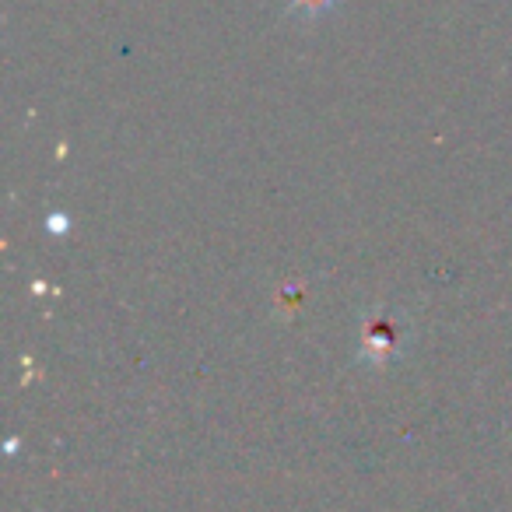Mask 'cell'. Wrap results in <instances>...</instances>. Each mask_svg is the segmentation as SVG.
<instances>
[{
	"mask_svg": "<svg viewBox=\"0 0 512 512\" xmlns=\"http://www.w3.org/2000/svg\"><path fill=\"white\" fill-rule=\"evenodd\" d=\"M397 323L390 320V316H372L369 323H365V334H362V355L372 358L376 365L390 362L393 355H397Z\"/></svg>",
	"mask_w": 512,
	"mask_h": 512,
	"instance_id": "cell-1",
	"label": "cell"
},
{
	"mask_svg": "<svg viewBox=\"0 0 512 512\" xmlns=\"http://www.w3.org/2000/svg\"><path fill=\"white\" fill-rule=\"evenodd\" d=\"M334 8V0H288V11H306V15H323Z\"/></svg>",
	"mask_w": 512,
	"mask_h": 512,
	"instance_id": "cell-2",
	"label": "cell"
}]
</instances>
